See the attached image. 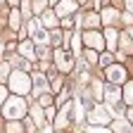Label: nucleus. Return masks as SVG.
<instances>
[{"instance_id": "f257e3e1", "label": "nucleus", "mask_w": 133, "mask_h": 133, "mask_svg": "<svg viewBox=\"0 0 133 133\" xmlns=\"http://www.w3.org/2000/svg\"><path fill=\"white\" fill-rule=\"evenodd\" d=\"M29 102H26V97H22V95H10L7 100H5V105L0 107V112H3V116L7 121H22L24 116H26V112H29Z\"/></svg>"}, {"instance_id": "f03ea898", "label": "nucleus", "mask_w": 133, "mask_h": 133, "mask_svg": "<svg viewBox=\"0 0 133 133\" xmlns=\"http://www.w3.org/2000/svg\"><path fill=\"white\" fill-rule=\"evenodd\" d=\"M5 86L10 88L12 95H22V97H24V95H29L31 88H33L31 74H29V71H22V69H12V74H10V78H7Z\"/></svg>"}, {"instance_id": "7ed1b4c3", "label": "nucleus", "mask_w": 133, "mask_h": 133, "mask_svg": "<svg viewBox=\"0 0 133 133\" xmlns=\"http://www.w3.org/2000/svg\"><path fill=\"white\" fill-rule=\"evenodd\" d=\"M86 119H88V126H109L114 121V116H112L107 102H93L86 109Z\"/></svg>"}, {"instance_id": "20e7f679", "label": "nucleus", "mask_w": 133, "mask_h": 133, "mask_svg": "<svg viewBox=\"0 0 133 133\" xmlns=\"http://www.w3.org/2000/svg\"><path fill=\"white\" fill-rule=\"evenodd\" d=\"M52 66H55L59 74H71L76 69V57L71 55V50L55 48L52 50Z\"/></svg>"}, {"instance_id": "39448f33", "label": "nucleus", "mask_w": 133, "mask_h": 133, "mask_svg": "<svg viewBox=\"0 0 133 133\" xmlns=\"http://www.w3.org/2000/svg\"><path fill=\"white\" fill-rule=\"evenodd\" d=\"M102 76L107 83H114V86H124V83L128 81V66L121 64V62H114L109 66H105L102 69Z\"/></svg>"}, {"instance_id": "423d86ee", "label": "nucleus", "mask_w": 133, "mask_h": 133, "mask_svg": "<svg viewBox=\"0 0 133 133\" xmlns=\"http://www.w3.org/2000/svg\"><path fill=\"white\" fill-rule=\"evenodd\" d=\"M81 41H83V48H90V50H95V52L107 50L105 36H102L100 29H86V31H81Z\"/></svg>"}, {"instance_id": "0eeeda50", "label": "nucleus", "mask_w": 133, "mask_h": 133, "mask_svg": "<svg viewBox=\"0 0 133 133\" xmlns=\"http://www.w3.org/2000/svg\"><path fill=\"white\" fill-rule=\"evenodd\" d=\"M31 83H33V88H31L33 97L48 93V88H50V78H48L43 71H31Z\"/></svg>"}, {"instance_id": "6e6552de", "label": "nucleus", "mask_w": 133, "mask_h": 133, "mask_svg": "<svg viewBox=\"0 0 133 133\" xmlns=\"http://www.w3.org/2000/svg\"><path fill=\"white\" fill-rule=\"evenodd\" d=\"M102 102L114 105V102H121V86H114V83H102Z\"/></svg>"}, {"instance_id": "1a4fd4ad", "label": "nucleus", "mask_w": 133, "mask_h": 133, "mask_svg": "<svg viewBox=\"0 0 133 133\" xmlns=\"http://www.w3.org/2000/svg\"><path fill=\"white\" fill-rule=\"evenodd\" d=\"M17 55L24 57V59H29V62H36V59H38V57H36V43H33L31 38L22 41L19 45H17Z\"/></svg>"}, {"instance_id": "9d476101", "label": "nucleus", "mask_w": 133, "mask_h": 133, "mask_svg": "<svg viewBox=\"0 0 133 133\" xmlns=\"http://www.w3.org/2000/svg\"><path fill=\"white\" fill-rule=\"evenodd\" d=\"M100 24H102V22H100V12H83V14H78V29L81 26H86V29H97ZM86 29H83V31H86Z\"/></svg>"}, {"instance_id": "9b49d317", "label": "nucleus", "mask_w": 133, "mask_h": 133, "mask_svg": "<svg viewBox=\"0 0 133 133\" xmlns=\"http://www.w3.org/2000/svg\"><path fill=\"white\" fill-rule=\"evenodd\" d=\"M52 10H55V14L62 19V17L76 14V12H78V3H76V0H59V3H57Z\"/></svg>"}, {"instance_id": "f8f14e48", "label": "nucleus", "mask_w": 133, "mask_h": 133, "mask_svg": "<svg viewBox=\"0 0 133 133\" xmlns=\"http://www.w3.org/2000/svg\"><path fill=\"white\" fill-rule=\"evenodd\" d=\"M102 36H105V45H107V50H109V52H116V48H119V29L105 26Z\"/></svg>"}, {"instance_id": "ddd939ff", "label": "nucleus", "mask_w": 133, "mask_h": 133, "mask_svg": "<svg viewBox=\"0 0 133 133\" xmlns=\"http://www.w3.org/2000/svg\"><path fill=\"white\" fill-rule=\"evenodd\" d=\"M119 19H121V12H119V10H114V7L100 10V22H102L105 26H112L114 22H119Z\"/></svg>"}, {"instance_id": "4468645a", "label": "nucleus", "mask_w": 133, "mask_h": 133, "mask_svg": "<svg viewBox=\"0 0 133 133\" xmlns=\"http://www.w3.org/2000/svg\"><path fill=\"white\" fill-rule=\"evenodd\" d=\"M41 24H43L48 31H50V29H59V17L55 14V10L48 7V10L43 12V17H41Z\"/></svg>"}, {"instance_id": "2eb2a0df", "label": "nucleus", "mask_w": 133, "mask_h": 133, "mask_svg": "<svg viewBox=\"0 0 133 133\" xmlns=\"http://www.w3.org/2000/svg\"><path fill=\"white\" fill-rule=\"evenodd\" d=\"M109 128H112V133H133V124L126 119V116L114 119V121L109 124Z\"/></svg>"}, {"instance_id": "dca6fc26", "label": "nucleus", "mask_w": 133, "mask_h": 133, "mask_svg": "<svg viewBox=\"0 0 133 133\" xmlns=\"http://www.w3.org/2000/svg\"><path fill=\"white\" fill-rule=\"evenodd\" d=\"M29 38L36 43V45H50V31H48L45 26H38V29L33 31Z\"/></svg>"}, {"instance_id": "f3484780", "label": "nucleus", "mask_w": 133, "mask_h": 133, "mask_svg": "<svg viewBox=\"0 0 133 133\" xmlns=\"http://www.w3.org/2000/svg\"><path fill=\"white\" fill-rule=\"evenodd\" d=\"M121 100H124V105L133 107V81H126L121 86Z\"/></svg>"}, {"instance_id": "a211bd4d", "label": "nucleus", "mask_w": 133, "mask_h": 133, "mask_svg": "<svg viewBox=\"0 0 133 133\" xmlns=\"http://www.w3.org/2000/svg\"><path fill=\"white\" fill-rule=\"evenodd\" d=\"M29 112H31V119L36 121L38 126H43V124H45V109H43L41 105H31V107H29Z\"/></svg>"}, {"instance_id": "6ab92c4d", "label": "nucleus", "mask_w": 133, "mask_h": 133, "mask_svg": "<svg viewBox=\"0 0 133 133\" xmlns=\"http://www.w3.org/2000/svg\"><path fill=\"white\" fill-rule=\"evenodd\" d=\"M114 62H116V55L109 52V50H102L100 57H97V66H100V69H105V66H109V64H114Z\"/></svg>"}, {"instance_id": "aec40b11", "label": "nucleus", "mask_w": 133, "mask_h": 133, "mask_svg": "<svg viewBox=\"0 0 133 133\" xmlns=\"http://www.w3.org/2000/svg\"><path fill=\"white\" fill-rule=\"evenodd\" d=\"M7 24H10L14 31H19V29H22V12L17 10V7L10 10V19H7Z\"/></svg>"}, {"instance_id": "412c9836", "label": "nucleus", "mask_w": 133, "mask_h": 133, "mask_svg": "<svg viewBox=\"0 0 133 133\" xmlns=\"http://www.w3.org/2000/svg\"><path fill=\"white\" fill-rule=\"evenodd\" d=\"M83 59H86L88 64H93V66H97V57H100V52H95V50H90V48H83Z\"/></svg>"}, {"instance_id": "4be33fe9", "label": "nucleus", "mask_w": 133, "mask_h": 133, "mask_svg": "<svg viewBox=\"0 0 133 133\" xmlns=\"http://www.w3.org/2000/svg\"><path fill=\"white\" fill-rule=\"evenodd\" d=\"M5 133H26V131H24V124L22 121L14 119V121H7L5 124Z\"/></svg>"}, {"instance_id": "5701e85b", "label": "nucleus", "mask_w": 133, "mask_h": 133, "mask_svg": "<svg viewBox=\"0 0 133 133\" xmlns=\"http://www.w3.org/2000/svg\"><path fill=\"white\" fill-rule=\"evenodd\" d=\"M10 74H12V64L10 62H0V83H7Z\"/></svg>"}, {"instance_id": "b1692460", "label": "nucleus", "mask_w": 133, "mask_h": 133, "mask_svg": "<svg viewBox=\"0 0 133 133\" xmlns=\"http://www.w3.org/2000/svg\"><path fill=\"white\" fill-rule=\"evenodd\" d=\"M38 105L45 109V107H50V105H55V95L52 93H43V95H38Z\"/></svg>"}, {"instance_id": "393cba45", "label": "nucleus", "mask_w": 133, "mask_h": 133, "mask_svg": "<svg viewBox=\"0 0 133 133\" xmlns=\"http://www.w3.org/2000/svg\"><path fill=\"white\" fill-rule=\"evenodd\" d=\"M48 7H50V5H48V0H33V3H31V10H33V14H43Z\"/></svg>"}, {"instance_id": "a878e982", "label": "nucleus", "mask_w": 133, "mask_h": 133, "mask_svg": "<svg viewBox=\"0 0 133 133\" xmlns=\"http://www.w3.org/2000/svg\"><path fill=\"white\" fill-rule=\"evenodd\" d=\"M22 124H24V131H26V133H36V131H38V124L33 121L31 116H24V119H22Z\"/></svg>"}, {"instance_id": "bb28decb", "label": "nucleus", "mask_w": 133, "mask_h": 133, "mask_svg": "<svg viewBox=\"0 0 133 133\" xmlns=\"http://www.w3.org/2000/svg\"><path fill=\"white\" fill-rule=\"evenodd\" d=\"M55 116H57V105L45 107V121H48V124H52V121H55Z\"/></svg>"}, {"instance_id": "cd10ccee", "label": "nucleus", "mask_w": 133, "mask_h": 133, "mask_svg": "<svg viewBox=\"0 0 133 133\" xmlns=\"http://www.w3.org/2000/svg\"><path fill=\"white\" fill-rule=\"evenodd\" d=\"M86 133H112V128L109 126H88Z\"/></svg>"}, {"instance_id": "c85d7f7f", "label": "nucleus", "mask_w": 133, "mask_h": 133, "mask_svg": "<svg viewBox=\"0 0 133 133\" xmlns=\"http://www.w3.org/2000/svg\"><path fill=\"white\" fill-rule=\"evenodd\" d=\"M10 97V88L5 86V83H0V107L5 105V100Z\"/></svg>"}, {"instance_id": "c756f323", "label": "nucleus", "mask_w": 133, "mask_h": 133, "mask_svg": "<svg viewBox=\"0 0 133 133\" xmlns=\"http://www.w3.org/2000/svg\"><path fill=\"white\" fill-rule=\"evenodd\" d=\"M41 133H55V126L45 121V124H43V128H41Z\"/></svg>"}, {"instance_id": "7c9ffc66", "label": "nucleus", "mask_w": 133, "mask_h": 133, "mask_svg": "<svg viewBox=\"0 0 133 133\" xmlns=\"http://www.w3.org/2000/svg\"><path fill=\"white\" fill-rule=\"evenodd\" d=\"M124 10L133 14V0H124Z\"/></svg>"}, {"instance_id": "2f4dec72", "label": "nucleus", "mask_w": 133, "mask_h": 133, "mask_svg": "<svg viewBox=\"0 0 133 133\" xmlns=\"http://www.w3.org/2000/svg\"><path fill=\"white\" fill-rule=\"evenodd\" d=\"M126 119L133 124V107H128V109H126Z\"/></svg>"}, {"instance_id": "473e14b6", "label": "nucleus", "mask_w": 133, "mask_h": 133, "mask_svg": "<svg viewBox=\"0 0 133 133\" xmlns=\"http://www.w3.org/2000/svg\"><path fill=\"white\" fill-rule=\"evenodd\" d=\"M57 3H59V0H48V5H50V7H55Z\"/></svg>"}, {"instance_id": "72a5a7b5", "label": "nucleus", "mask_w": 133, "mask_h": 133, "mask_svg": "<svg viewBox=\"0 0 133 133\" xmlns=\"http://www.w3.org/2000/svg\"><path fill=\"white\" fill-rule=\"evenodd\" d=\"M7 3H10V5H12V7H14V5H17V3H19V0H7Z\"/></svg>"}, {"instance_id": "f704fd0d", "label": "nucleus", "mask_w": 133, "mask_h": 133, "mask_svg": "<svg viewBox=\"0 0 133 133\" xmlns=\"http://www.w3.org/2000/svg\"><path fill=\"white\" fill-rule=\"evenodd\" d=\"M3 3H5V0H0V5H3Z\"/></svg>"}]
</instances>
